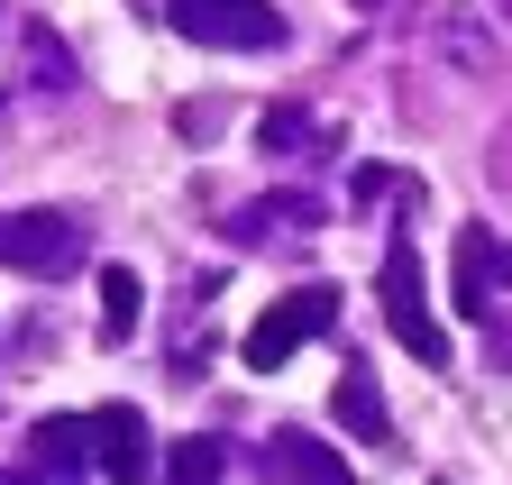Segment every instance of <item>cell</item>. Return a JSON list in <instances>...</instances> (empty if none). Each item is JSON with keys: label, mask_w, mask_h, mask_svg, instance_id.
Listing matches in <instances>:
<instances>
[{"label": "cell", "mask_w": 512, "mask_h": 485, "mask_svg": "<svg viewBox=\"0 0 512 485\" xmlns=\"http://www.w3.org/2000/svg\"><path fill=\"white\" fill-rule=\"evenodd\" d=\"M101 431H110V476H119V485H138V476H147V449H138V412H110Z\"/></svg>", "instance_id": "5b68a950"}, {"label": "cell", "mask_w": 512, "mask_h": 485, "mask_svg": "<svg viewBox=\"0 0 512 485\" xmlns=\"http://www.w3.org/2000/svg\"><path fill=\"white\" fill-rule=\"evenodd\" d=\"M330 312H339V293H330V284H311V293L275 302V312L247 330V367H256V376H275V367H284V357H293L311 330H330Z\"/></svg>", "instance_id": "6da1fadb"}, {"label": "cell", "mask_w": 512, "mask_h": 485, "mask_svg": "<svg viewBox=\"0 0 512 485\" xmlns=\"http://www.w3.org/2000/svg\"><path fill=\"white\" fill-rule=\"evenodd\" d=\"M10 257H19V266H64V257H74V238H64V229H19Z\"/></svg>", "instance_id": "8992f818"}, {"label": "cell", "mask_w": 512, "mask_h": 485, "mask_svg": "<svg viewBox=\"0 0 512 485\" xmlns=\"http://www.w3.org/2000/svg\"><path fill=\"white\" fill-rule=\"evenodd\" d=\"M174 28L183 37H220V46H238V37L266 46L275 37V10H256V0H174Z\"/></svg>", "instance_id": "3957f363"}, {"label": "cell", "mask_w": 512, "mask_h": 485, "mask_svg": "<svg viewBox=\"0 0 512 485\" xmlns=\"http://www.w3.org/2000/svg\"><path fill=\"white\" fill-rule=\"evenodd\" d=\"M101 330H110V339L138 330V275H128V266H110V275H101Z\"/></svg>", "instance_id": "277c9868"}, {"label": "cell", "mask_w": 512, "mask_h": 485, "mask_svg": "<svg viewBox=\"0 0 512 485\" xmlns=\"http://www.w3.org/2000/svg\"><path fill=\"white\" fill-rule=\"evenodd\" d=\"M339 421H348V431H366V440L384 431V412H375V385H366V376H348V385H339Z\"/></svg>", "instance_id": "52a82bcc"}, {"label": "cell", "mask_w": 512, "mask_h": 485, "mask_svg": "<svg viewBox=\"0 0 512 485\" xmlns=\"http://www.w3.org/2000/svg\"><path fill=\"white\" fill-rule=\"evenodd\" d=\"M384 312H394V330H403L412 357H430V367L448 357V339H439L430 312H421V275H412V248H403V238H394V257H384Z\"/></svg>", "instance_id": "7a4b0ae2"}]
</instances>
